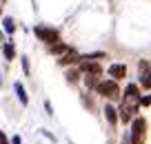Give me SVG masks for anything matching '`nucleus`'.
<instances>
[{
  "instance_id": "5",
  "label": "nucleus",
  "mask_w": 151,
  "mask_h": 144,
  "mask_svg": "<svg viewBox=\"0 0 151 144\" xmlns=\"http://www.w3.org/2000/svg\"><path fill=\"white\" fill-rule=\"evenodd\" d=\"M124 75H127V67L124 64H109V78H111L113 82L122 80Z\"/></svg>"
},
{
  "instance_id": "7",
  "label": "nucleus",
  "mask_w": 151,
  "mask_h": 144,
  "mask_svg": "<svg viewBox=\"0 0 151 144\" xmlns=\"http://www.w3.org/2000/svg\"><path fill=\"white\" fill-rule=\"evenodd\" d=\"M82 69L87 71V75H100V64H96V62H82Z\"/></svg>"
},
{
  "instance_id": "3",
  "label": "nucleus",
  "mask_w": 151,
  "mask_h": 144,
  "mask_svg": "<svg viewBox=\"0 0 151 144\" xmlns=\"http://www.w3.org/2000/svg\"><path fill=\"white\" fill-rule=\"evenodd\" d=\"M145 131H147V122L142 117H136L131 124V144H145Z\"/></svg>"
},
{
  "instance_id": "2",
  "label": "nucleus",
  "mask_w": 151,
  "mask_h": 144,
  "mask_svg": "<svg viewBox=\"0 0 151 144\" xmlns=\"http://www.w3.org/2000/svg\"><path fill=\"white\" fill-rule=\"evenodd\" d=\"M96 91L104 98H111V100H118L120 98V89H118V82H113V80H102V82L96 84Z\"/></svg>"
},
{
  "instance_id": "6",
  "label": "nucleus",
  "mask_w": 151,
  "mask_h": 144,
  "mask_svg": "<svg viewBox=\"0 0 151 144\" xmlns=\"http://www.w3.org/2000/svg\"><path fill=\"white\" fill-rule=\"evenodd\" d=\"M14 91H16V95H18L20 104H22V107H27V104H29V98H27V91H24L22 82H14Z\"/></svg>"
},
{
  "instance_id": "11",
  "label": "nucleus",
  "mask_w": 151,
  "mask_h": 144,
  "mask_svg": "<svg viewBox=\"0 0 151 144\" xmlns=\"http://www.w3.org/2000/svg\"><path fill=\"white\" fill-rule=\"evenodd\" d=\"M2 24H5V31H7V33H14V31H16L14 18H5V20H2Z\"/></svg>"
},
{
  "instance_id": "19",
  "label": "nucleus",
  "mask_w": 151,
  "mask_h": 144,
  "mask_svg": "<svg viewBox=\"0 0 151 144\" xmlns=\"http://www.w3.org/2000/svg\"><path fill=\"white\" fill-rule=\"evenodd\" d=\"M0 14H2V7H0Z\"/></svg>"
},
{
  "instance_id": "15",
  "label": "nucleus",
  "mask_w": 151,
  "mask_h": 144,
  "mask_svg": "<svg viewBox=\"0 0 151 144\" xmlns=\"http://www.w3.org/2000/svg\"><path fill=\"white\" fill-rule=\"evenodd\" d=\"M0 144H9V138H7L2 131H0Z\"/></svg>"
},
{
  "instance_id": "16",
  "label": "nucleus",
  "mask_w": 151,
  "mask_h": 144,
  "mask_svg": "<svg viewBox=\"0 0 151 144\" xmlns=\"http://www.w3.org/2000/svg\"><path fill=\"white\" fill-rule=\"evenodd\" d=\"M22 69H24V73H29V60L27 58H22Z\"/></svg>"
},
{
  "instance_id": "13",
  "label": "nucleus",
  "mask_w": 151,
  "mask_h": 144,
  "mask_svg": "<svg viewBox=\"0 0 151 144\" xmlns=\"http://www.w3.org/2000/svg\"><path fill=\"white\" fill-rule=\"evenodd\" d=\"M140 82H142V87H145V89H149V69L140 71Z\"/></svg>"
},
{
  "instance_id": "17",
  "label": "nucleus",
  "mask_w": 151,
  "mask_h": 144,
  "mask_svg": "<svg viewBox=\"0 0 151 144\" xmlns=\"http://www.w3.org/2000/svg\"><path fill=\"white\" fill-rule=\"evenodd\" d=\"M140 104H142V107H149V98H147V95L142 98V95H140Z\"/></svg>"
},
{
  "instance_id": "4",
  "label": "nucleus",
  "mask_w": 151,
  "mask_h": 144,
  "mask_svg": "<svg viewBox=\"0 0 151 144\" xmlns=\"http://www.w3.org/2000/svg\"><path fill=\"white\" fill-rule=\"evenodd\" d=\"M33 33H36V38H40L42 42H56L58 40V29H53V27H42V24H38V27L33 29Z\"/></svg>"
},
{
  "instance_id": "20",
  "label": "nucleus",
  "mask_w": 151,
  "mask_h": 144,
  "mask_svg": "<svg viewBox=\"0 0 151 144\" xmlns=\"http://www.w3.org/2000/svg\"><path fill=\"white\" fill-rule=\"evenodd\" d=\"M2 2H5V0H2Z\"/></svg>"
},
{
  "instance_id": "18",
  "label": "nucleus",
  "mask_w": 151,
  "mask_h": 144,
  "mask_svg": "<svg viewBox=\"0 0 151 144\" xmlns=\"http://www.w3.org/2000/svg\"><path fill=\"white\" fill-rule=\"evenodd\" d=\"M11 144H22V140H20V135H14V138H11Z\"/></svg>"
},
{
  "instance_id": "14",
  "label": "nucleus",
  "mask_w": 151,
  "mask_h": 144,
  "mask_svg": "<svg viewBox=\"0 0 151 144\" xmlns=\"http://www.w3.org/2000/svg\"><path fill=\"white\" fill-rule=\"evenodd\" d=\"M67 78H69L71 82H76V80H78V71H69V73H67Z\"/></svg>"
},
{
  "instance_id": "9",
  "label": "nucleus",
  "mask_w": 151,
  "mask_h": 144,
  "mask_svg": "<svg viewBox=\"0 0 151 144\" xmlns=\"http://www.w3.org/2000/svg\"><path fill=\"white\" fill-rule=\"evenodd\" d=\"M58 62H60V64H71V62H78V53L71 49V51H67V53H65V56H62Z\"/></svg>"
},
{
  "instance_id": "1",
  "label": "nucleus",
  "mask_w": 151,
  "mask_h": 144,
  "mask_svg": "<svg viewBox=\"0 0 151 144\" xmlns=\"http://www.w3.org/2000/svg\"><path fill=\"white\" fill-rule=\"evenodd\" d=\"M138 107H140V93H138V87H136V84H129V87L124 89V104H122V109L129 113V115H133V113L138 111Z\"/></svg>"
},
{
  "instance_id": "8",
  "label": "nucleus",
  "mask_w": 151,
  "mask_h": 144,
  "mask_svg": "<svg viewBox=\"0 0 151 144\" xmlns=\"http://www.w3.org/2000/svg\"><path fill=\"white\" fill-rule=\"evenodd\" d=\"M116 109L111 107V104H107V107H104V117H107L109 120V124H116V122H118V115H116Z\"/></svg>"
},
{
  "instance_id": "10",
  "label": "nucleus",
  "mask_w": 151,
  "mask_h": 144,
  "mask_svg": "<svg viewBox=\"0 0 151 144\" xmlns=\"http://www.w3.org/2000/svg\"><path fill=\"white\" fill-rule=\"evenodd\" d=\"M2 51H5V58H7V60H14V58H16V49H14V42H7V44L2 47Z\"/></svg>"
},
{
  "instance_id": "12",
  "label": "nucleus",
  "mask_w": 151,
  "mask_h": 144,
  "mask_svg": "<svg viewBox=\"0 0 151 144\" xmlns=\"http://www.w3.org/2000/svg\"><path fill=\"white\" fill-rule=\"evenodd\" d=\"M49 51H51V53H65V51H69V49H67L65 44H60V42H58V44H51V47H49Z\"/></svg>"
}]
</instances>
